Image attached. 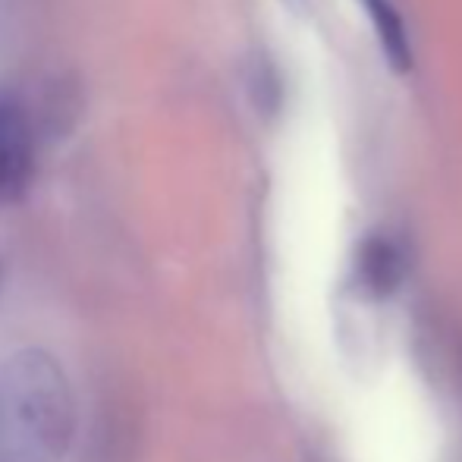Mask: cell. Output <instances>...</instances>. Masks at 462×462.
Returning a JSON list of instances; mask_svg holds the SVG:
<instances>
[{"label": "cell", "mask_w": 462, "mask_h": 462, "mask_svg": "<svg viewBox=\"0 0 462 462\" xmlns=\"http://www.w3.org/2000/svg\"><path fill=\"white\" fill-rule=\"evenodd\" d=\"M245 92H249L252 104L262 110L264 116H271L280 107V79L277 69L262 51H252L245 57Z\"/></svg>", "instance_id": "cell-6"}, {"label": "cell", "mask_w": 462, "mask_h": 462, "mask_svg": "<svg viewBox=\"0 0 462 462\" xmlns=\"http://www.w3.org/2000/svg\"><path fill=\"white\" fill-rule=\"evenodd\" d=\"M359 274L368 290L383 296V292L396 290L402 274H406V252L393 236H383V233L371 236L359 252Z\"/></svg>", "instance_id": "cell-3"}, {"label": "cell", "mask_w": 462, "mask_h": 462, "mask_svg": "<svg viewBox=\"0 0 462 462\" xmlns=\"http://www.w3.org/2000/svg\"><path fill=\"white\" fill-rule=\"evenodd\" d=\"M362 6L368 10L371 25H374L377 42H381V51L390 60V67L396 73H409L412 69V44H409L406 23H402L393 0H362Z\"/></svg>", "instance_id": "cell-5"}, {"label": "cell", "mask_w": 462, "mask_h": 462, "mask_svg": "<svg viewBox=\"0 0 462 462\" xmlns=\"http://www.w3.org/2000/svg\"><path fill=\"white\" fill-rule=\"evenodd\" d=\"M38 126L32 104L10 82H0V208H13L29 195L35 180Z\"/></svg>", "instance_id": "cell-2"}, {"label": "cell", "mask_w": 462, "mask_h": 462, "mask_svg": "<svg viewBox=\"0 0 462 462\" xmlns=\"http://www.w3.org/2000/svg\"><path fill=\"white\" fill-rule=\"evenodd\" d=\"M283 4H290V6H292V10H302V6H305V4H309V0H283Z\"/></svg>", "instance_id": "cell-7"}, {"label": "cell", "mask_w": 462, "mask_h": 462, "mask_svg": "<svg viewBox=\"0 0 462 462\" xmlns=\"http://www.w3.org/2000/svg\"><path fill=\"white\" fill-rule=\"evenodd\" d=\"M38 126V139H63L73 129L76 116H79V92H76L73 79H54L42 95V104L32 107Z\"/></svg>", "instance_id": "cell-4"}, {"label": "cell", "mask_w": 462, "mask_h": 462, "mask_svg": "<svg viewBox=\"0 0 462 462\" xmlns=\"http://www.w3.org/2000/svg\"><path fill=\"white\" fill-rule=\"evenodd\" d=\"M76 400L54 353L25 346L0 365V462H63Z\"/></svg>", "instance_id": "cell-1"}]
</instances>
